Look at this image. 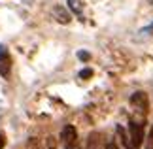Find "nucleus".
<instances>
[{
    "instance_id": "obj_1",
    "label": "nucleus",
    "mask_w": 153,
    "mask_h": 149,
    "mask_svg": "<svg viewBox=\"0 0 153 149\" xmlns=\"http://www.w3.org/2000/svg\"><path fill=\"white\" fill-rule=\"evenodd\" d=\"M61 140L64 144V149H78V132L72 125H66L61 130Z\"/></svg>"
},
{
    "instance_id": "obj_2",
    "label": "nucleus",
    "mask_w": 153,
    "mask_h": 149,
    "mask_svg": "<svg viewBox=\"0 0 153 149\" xmlns=\"http://www.w3.org/2000/svg\"><path fill=\"white\" fill-rule=\"evenodd\" d=\"M128 132H131V144L138 149L144 144V128H142V125H138L136 121H131L128 123Z\"/></svg>"
},
{
    "instance_id": "obj_3",
    "label": "nucleus",
    "mask_w": 153,
    "mask_h": 149,
    "mask_svg": "<svg viewBox=\"0 0 153 149\" xmlns=\"http://www.w3.org/2000/svg\"><path fill=\"white\" fill-rule=\"evenodd\" d=\"M11 72V59H10V53L4 45H0V76L2 77H10Z\"/></svg>"
},
{
    "instance_id": "obj_4",
    "label": "nucleus",
    "mask_w": 153,
    "mask_h": 149,
    "mask_svg": "<svg viewBox=\"0 0 153 149\" xmlns=\"http://www.w3.org/2000/svg\"><path fill=\"white\" fill-rule=\"evenodd\" d=\"M131 104L136 108L140 113H146L149 108V102H148V96H146V93H134L131 96Z\"/></svg>"
},
{
    "instance_id": "obj_5",
    "label": "nucleus",
    "mask_w": 153,
    "mask_h": 149,
    "mask_svg": "<svg viewBox=\"0 0 153 149\" xmlns=\"http://www.w3.org/2000/svg\"><path fill=\"white\" fill-rule=\"evenodd\" d=\"M53 15H55V17H57V21H59V23H62V25L70 23V13L62 8V6H55V8H53Z\"/></svg>"
},
{
    "instance_id": "obj_6",
    "label": "nucleus",
    "mask_w": 153,
    "mask_h": 149,
    "mask_svg": "<svg viewBox=\"0 0 153 149\" xmlns=\"http://www.w3.org/2000/svg\"><path fill=\"white\" fill-rule=\"evenodd\" d=\"M66 2H68V8L72 10L76 15L81 17V2H79V0H66Z\"/></svg>"
},
{
    "instance_id": "obj_7",
    "label": "nucleus",
    "mask_w": 153,
    "mask_h": 149,
    "mask_svg": "<svg viewBox=\"0 0 153 149\" xmlns=\"http://www.w3.org/2000/svg\"><path fill=\"white\" fill-rule=\"evenodd\" d=\"M91 76H93V70L91 68H85V70H81V72H79L81 79H87V77H91Z\"/></svg>"
},
{
    "instance_id": "obj_8",
    "label": "nucleus",
    "mask_w": 153,
    "mask_h": 149,
    "mask_svg": "<svg viewBox=\"0 0 153 149\" xmlns=\"http://www.w3.org/2000/svg\"><path fill=\"white\" fill-rule=\"evenodd\" d=\"M78 59H79V61H89L91 55H89L87 51H79V53H78Z\"/></svg>"
},
{
    "instance_id": "obj_9",
    "label": "nucleus",
    "mask_w": 153,
    "mask_h": 149,
    "mask_svg": "<svg viewBox=\"0 0 153 149\" xmlns=\"http://www.w3.org/2000/svg\"><path fill=\"white\" fill-rule=\"evenodd\" d=\"M4 147H6V134L0 132V149H4Z\"/></svg>"
},
{
    "instance_id": "obj_10",
    "label": "nucleus",
    "mask_w": 153,
    "mask_h": 149,
    "mask_svg": "<svg viewBox=\"0 0 153 149\" xmlns=\"http://www.w3.org/2000/svg\"><path fill=\"white\" fill-rule=\"evenodd\" d=\"M148 32H153V25H149V27H146L144 30H142V34H148Z\"/></svg>"
},
{
    "instance_id": "obj_11",
    "label": "nucleus",
    "mask_w": 153,
    "mask_h": 149,
    "mask_svg": "<svg viewBox=\"0 0 153 149\" xmlns=\"http://www.w3.org/2000/svg\"><path fill=\"white\" fill-rule=\"evenodd\" d=\"M151 2H153V0H151Z\"/></svg>"
}]
</instances>
